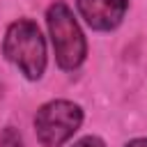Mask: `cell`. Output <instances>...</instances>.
Masks as SVG:
<instances>
[{
    "label": "cell",
    "mask_w": 147,
    "mask_h": 147,
    "mask_svg": "<svg viewBox=\"0 0 147 147\" xmlns=\"http://www.w3.org/2000/svg\"><path fill=\"white\" fill-rule=\"evenodd\" d=\"M5 55L28 76L39 78L46 69V46L32 21H16L5 34Z\"/></svg>",
    "instance_id": "1"
},
{
    "label": "cell",
    "mask_w": 147,
    "mask_h": 147,
    "mask_svg": "<svg viewBox=\"0 0 147 147\" xmlns=\"http://www.w3.org/2000/svg\"><path fill=\"white\" fill-rule=\"evenodd\" d=\"M46 18H48L57 64L62 69H76L85 60V37L74 18V11L64 2H55L51 5Z\"/></svg>",
    "instance_id": "2"
},
{
    "label": "cell",
    "mask_w": 147,
    "mask_h": 147,
    "mask_svg": "<svg viewBox=\"0 0 147 147\" xmlns=\"http://www.w3.org/2000/svg\"><path fill=\"white\" fill-rule=\"evenodd\" d=\"M83 110L71 101H51L39 108L34 117L37 136L44 147H60L80 126Z\"/></svg>",
    "instance_id": "3"
},
{
    "label": "cell",
    "mask_w": 147,
    "mask_h": 147,
    "mask_svg": "<svg viewBox=\"0 0 147 147\" xmlns=\"http://www.w3.org/2000/svg\"><path fill=\"white\" fill-rule=\"evenodd\" d=\"M80 16L94 30H113L126 14V0H76Z\"/></svg>",
    "instance_id": "4"
},
{
    "label": "cell",
    "mask_w": 147,
    "mask_h": 147,
    "mask_svg": "<svg viewBox=\"0 0 147 147\" xmlns=\"http://www.w3.org/2000/svg\"><path fill=\"white\" fill-rule=\"evenodd\" d=\"M0 147H23L21 133H18L14 126H7V129H5V133L0 136Z\"/></svg>",
    "instance_id": "5"
},
{
    "label": "cell",
    "mask_w": 147,
    "mask_h": 147,
    "mask_svg": "<svg viewBox=\"0 0 147 147\" xmlns=\"http://www.w3.org/2000/svg\"><path fill=\"white\" fill-rule=\"evenodd\" d=\"M74 147H106V145H103V140H99V138H94V136H87V138L78 140Z\"/></svg>",
    "instance_id": "6"
},
{
    "label": "cell",
    "mask_w": 147,
    "mask_h": 147,
    "mask_svg": "<svg viewBox=\"0 0 147 147\" xmlns=\"http://www.w3.org/2000/svg\"><path fill=\"white\" fill-rule=\"evenodd\" d=\"M126 147H147V140H145V138H138V140H133V142H129Z\"/></svg>",
    "instance_id": "7"
}]
</instances>
